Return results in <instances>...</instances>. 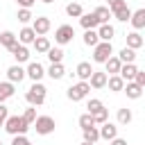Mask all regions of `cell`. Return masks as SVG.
Returning a JSON list of instances; mask_svg holds the SVG:
<instances>
[{"label": "cell", "instance_id": "obj_12", "mask_svg": "<svg viewBox=\"0 0 145 145\" xmlns=\"http://www.w3.org/2000/svg\"><path fill=\"white\" fill-rule=\"evenodd\" d=\"M75 75L79 77V82H88V77L93 75V66H91V61H79L77 68H75Z\"/></svg>", "mask_w": 145, "mask_h": 145}, {"label": "cell", "instance_id": "obj_44", "mask_svg": "<svg viewBox=\"0 0 145 145\" xmlns=\"http://www.w3.org/2000/svg\"><path fill=\"white\" fill-rule=\"evenodd\" d=\"M109 145H127V140H125V138H118V136H116L113 140H109Z\"/></svg>", "mask_w": 145, "mask_h": 145}, {"label": "cell", "instance_id": "obj_34", "mask_svg": "<svg viewBox=\"0 0 145 145\" xmlns=\"http://www.w3.org/2000/svg\"><path fill=\"white\" fill-rule=\"evenodd\" d=\"M91 118H93V125H104V122L109 120V111H106V109H100V111L91 113Z\"/></svg>", "mask_w": 145, "mask_h": 145}, {"label": "cell", "instance_id": "obj_37", "mask_svg": "<svg viewBox=\"0 0 145 145\" xmlns=\"http://www.w3.org/2000/svg\"><path fill=\"white\" fill-rule=\"evenodd\" d=\"M118 122L120 125H129L131 122V111L125 106V109H118Z\"/></svg>", "mask_w": 145, "mask_h": 145}, {"label": "cell", "instance_id": "obj_13", "mask_svg": "<svg viewBox=\"0 0 145 145\" xmlns=\"http://www.w3.org/2000/svg\"><path fill=\"white\" fill-rule=\"evenodd\" d=\"M136 63H122L120 66V70H118V77L127 84V82H134V75H136Z\"/></svg>", "mask_w": 145, "mask_h": 145}, {"label": "cell", "instance_id": "obj_30", "mask_svg": "<svg viewBox=\"0 0 145 145\" xmlns=\"http://www.w3.org/2000/svg\"><path fill=\"white\" fill-rule=\"evenodd\" d=\"M100 43V39H97V32L95 29H84V45H88V48H95Z\"/></svg>", "mask_w": 145, "mask_h": 145}, {"label": "cell", "instance_id": "obj_45", "mask_svg": "<svg viewBox=\"0 0 145 145\" xmlns=\"http://www.w3.org/2000/svg\"><path fill=\"white\" fill-rule=\"evenodd\" d=\"M120 2H125V0H109V7H113V5H120Z\"/></svg>", "mask_w": 145, "mask_h": 145}, {"label": "cell", "instance_id": "obj_33", "mask_svg": "<svg viewBox=\"0 0 145 145\" xmlns=\"http://www.w3.org/2000/svg\"><path fill=\"white\" fill-rule=\"evenodd\" d=\"M45 54H48L50 63H61V59H63V50L61 48H50Z\"/></svg>", "mask_w": 145, "mask_h": 145}, {"label": "cell", "instance_id": "obj_26", "mask_svg": "<svg viewBox=\"0 0 145 145\" xmlns=\"http://www.w3.org/2000/svg\"><path fill=\"white\" fill-rule=\"evenodd\" d=\"M82 134H84V140L86 143H97L100 140V131H97V125H93V127H88V129H82Z\"/></svg>", "mask_w": 145, "mask_h": 145}, {"label": "cell", "instance_id": "obj_14", "mask_svg": "<svg viewBox=\"0 0 145 145\" xmlns=\"http://www.w3.org/2000/svg\"><path fill=\"white\" fill-rule=\"evenodd\" d=\"M7 79H9L11 84H20V82L25 79V68H20L18 63H16V66H9V68H7Z\"/></svg>", "mask_w": 145, "mask_h": 145}, {"label": "cell", "instance_id": "obj_3", "mask_svg": "<svg viewBox=\"0 0 145 145\" xmlns=\"http://www.w3.org/2000/svg\"><path fill=\"white\" fill-rule=\"evenodd\" d=\"M111 54H113V45H111V41H100V43L93 48V61H95V63H104Z\"/></svg>", "mask_w": 145, "mask_h": 145}, {"label": "cell", "instance_id": "obj_16", "mask_svg": "<svg viewBox=\"0 0 145 145\" xmlns=\"http://www.w3.org/2000/svg\"><path fill=\"white\" fill-rule=\"evenodd\" d=\"M106 72H97V70H93V75L88 77V86L91 88H104L106 86Z\"/></svg>", "mask_w": 145, "mask_h": 145}, {"label": "cell", "instance_id": "obj_31", "mask_svg": "<svg viewBox=\"0 0 145 145\" xmlns=\"http://www.w3.org/2000/svg\"><path fill=\"white\" fill-rule=\"evenodd\" d=\"M118 59H120V63H134V59H136V50H131V48H122L120 54H118Z\"/></svg>", "mask_w": 145, "mask_h": 145}, {"label": "cell", "instance_id": "obj_10", "mask_svg": "<svg viewBox=\"0 0 145 145\" xmlns=\"http://www.w3.org/2000/svg\"><path fill=\"white\" fill-rule=\"evenodd\" d=\"M97 131H100V138H102V140H113V138L118 136V127H116L113 122H109V120H106L104 125H100Z\"/></svg>", "mask_w": 145, "mask_h": 145}, {"label": "cell", "instance_id": "obj_6", "mask_svg": "<svg viewBox=\"0 0 145 145\" xmlns=\"http://www.w3.org/2000/svg\"><path fill=\"white\" fill-rule=\"evenodd\" d=\"M72 36H75V27H72V25H59V27H57V32H54V41H57L59 45L70 43V41H72Z\"/></svg>", "mask_w": 145, "mask_h": 145}, {"label": "cell", "instance_id": "obj_17", "mask_svg": "<svg viewBox=\"0 0 145 145\" xmlns=\"http://www.w3.org/2000/svg\"><path fill=\"white\" fill-rule=\"evenodd\" d=\"M97 39L100 41H111L113 36H116V29H113V25H109V23H104V25H97Z\"/></svg>", "mask_w": 145, "mask_h": 145}, {"label": "cell", "instance_id": "obj_40", "mask_svg": "<svg viewBox=\"0 0 145 145\" xmlns=\"http://www.w3.org/2000/svg\"><path fill=\"white\" fill-rule=\"evenodd\" d=\"M134 82H136L140 88H145V70H140V68H138V70H136V75H134Z\"/></svg>", "mask_w": 145, "mask_h": 145}, {"label": "cell", "instance_id": "obj_20", "mask_svg": "<svg viewBox=\"0 0 145 145\" xmlns=\"http://www.w3.org/2000/svg\"><path fill=\"white\" fill-rule=\"evenodd\" d=\"M79 25H82L84 29H97L100 23H97V18H95L93 11H91V14H82V16H79Z\"/></svg>", "mask_w": 145, "mask_h": 145}, {"label": "cell", "instance_id": "obj_8", "mask_svg": "<svg viewBox=\"0 0 145 145\" xmlns=\"http://www.w3.org/2000/svg\"><path fill=\"white\" fill-rule=\"evenodd\" d=\"M45 75V68L39 63V61H29L27 68H25V77H29L32 82H41V77Z\"/></svg>", "mask_w": 145, "mask_h": 145}, {"label": "cell", "instance_id": "obj_39", "mask_svg": "<svg viewBox=\"0 0 145 145\" xmlns=\"http://www.w3.org/2000/svg\"><path fill=\"white\" fill-rule=\"evenodd\" d=\"M79 127H82V129L93 127V118H91V113H82V116H79Z\"/></svg>", "mask_w": 145, "mask_h": 145}, {"label": "cell", "instance_id": "obj_41", "mask_svg": "<svg viewBox=\"0 0 145 145\" xmlns=\"http://www.w3.org/2000/svg\"><path fill=\"white\" fill-rule=\"evenodd\" d=\"M11 145H32V143H29V138H27V136H14Z\"/></svg>", "mask_w": 145, "mask_h": 145}, {"label": "cell", "instance_id": "obj_48", "mask_svg": "<svg viewBox=\"0 0 145 145\" xmlns=\"http://www.w3.org/2000/svg\"><path fill=\"white\" fill-rule=\"evenodd\" d=\"M2 125H5V122H2V120H0V127H2Z\"/></svg>", "mask_w": 145, "mask_h": 145}, {"label": "cell", "instance_id": "obj_19", "mask_svg": "<svg viewBox=\"0 0 145 145\" xmlns=\"http://www.w3.org/2000/svg\"><path fill=\"white\" fill-rule=\"evenodd\" d=\"M122 91L127 93V97H129V100H138V97L143 95V88H140L136 82H127V84L122 86Z\"/></svg>", "mask_w": 145, "mask_h": 145}, {"label": "cell", "instance_id": "obj_46", "mask_svg": "<svg viewBox=\"0 0 145 145\" xmlns=\"http://www.w3.org/2000/svg\"><path fill=\"white\" fill-rule=\"evenodd\" d=\"M41 2H45V5H50V2H54V0H41Z\"/></svg>", "mask_w": 145, "mask_h": 145}, {"label": "cell", "instance_id": "obj_24", "mask_svg": "<svg viewBox=\"0 0 145 145\" xmlns=\"http://www.w3.org/2000/svg\"><path fill=\"white\" fill-rule=\"evenodd\" d=\"M32 45H34V50H36L39 54H45V52H48V50L52 48V45H50V39H48V36H36Z\"/></svg>", "mask_w": 145, "mask_h": 145}, {"label": "cell", "instance_id": "obj_15", "mask_svg": "<svg viewBox=\"0 0 145 145\" xmlns=\"http://www.w3.org/2000/svg\"><path fill=\"white\" fill-rule=\"evenodd\" d=\"M129 23L134 25V32L143 29V27H145V9H136V11H131V16H129Z\"/></svg>", "mask_w": 145, "mask_h": 145}, {"label": "cell", "instance_id": "obj_28", "mask_svg": "<svg viewBox=\"0 0 145 145\" xmlns=\"http://www.w3.org/2000/svg\"><path fill=\"white\" fill-rule=\"evenodd\" d=\"M48 75H50V79H61V77L66 75V68H63V63H50V68H48Z\"/></svg>", "mask_w": 145, "mask_h": 145}, {"label": "cell", "instance_id": "obj_43", "mask_svg": "<svg viewBox=\"0 0 145 145\" xmlns=\"http://www.w3.org/2000/svg\"><path fill=\"white\" fill-rule=\"evenodd\" d=\"M7 116H9V109H7L5 104H0V120L5 122V120H7Z\"/></svg>", "mask_w": 145, "mask_h": 145}, {"label": "cell", "instance_id": "obj_11", "mask_svg": "<svg viewBox=\"0 0 145 145\" xmlns=\"http://www.w3.org/2000/svg\"><path fill=\"white\" fill-rule=\"evenodd\" d=\"M9 52H11V57L18 61V66H20V63H25V61H29V50H27L25 45H20V43H16Z\"/></svg>", "mask_w": 145, "mask_h": 145}, {"label": "cell", "instance_id": "obj_29", "mask_svg": "<svg viewBox=\"0 0 145 145\" xmlns=\"http://www.w3.org/2000/svg\"><path fill=\"white\" fill-rule=\"evenodd\" d=\"M106 86H109V91H113V93H118V91H122V86H125V82L118 77V75H109L106 77Z\"/></svg>", "mask_w": 145, "mask_h": 145}, {"label": "cell", "instance_id": "obj_42", "mask_svg": "<svg viewBox=\"0 0 145 145\" xmlns=\"http://www.w3.org/2000/svg\"><path fill=\"white\" fill-rule=\"evenodd\" d=\"M16 2L20 5V9H29V7H32V5L36 2V0H16Z\"/></svg>", "mask_w": 145, "mask_h": 145}, {"label": "cell", "instance_id": "obj_36", "mask_svg": "<svg viewBox=\"0 0 145 145\" xmlns=\"http://www.w3.org/2000/svg\"><path fill=\"white\" fill-rule=\"evenodd\" d=\"M86 113H95V111H100V109H104V104H102V100H97V97H93V100H88L86 102Z\"/></svg>", "mask_w": 145, "mask_h": 145}, {"label": "cell", "instance_id": "obj_35", "mask_svg": "<svg viewBox=\"0 0 145 145\" xmlns=\"http://www.w3.org/2000/svg\"><path fill=\"white\" fill-rule=\"evenodd\" d=\"M16 18H18V23H23V25H27L29 20H34V16H32V11H29V9H18Z\"/></svg>", "mask_w": 145, "mask_h": 145}, {"label": "cell", "instance_id": "obj_49", "mask_svg": "<svg viewBox=\"0 0 145 145\" xmlns=\"http://www.w3.org/2000/svg\"><path fill=\"white\" fill-rule=\"evenodd\" d=\"M0 145H2V140H0Z\"/></svg>", "mask_w": 145, "mask_h": 145}, {"label": "cell", "instance_id": "obj_18", "mask_svg": "<svg viewBox=\"0 0 145 145\" xmlns=\"http://www.w3.org/2000/svg\"><path fill=\"white\" fill-rule=\"evenodd\" d=\"M16 39H18V43H20V45H29V43H34L36 34H34V29H32V27H23V29L16 34Z\"/></svg>", "mask_w": 145, "mask_h": 145}, {"label": "cell", "instance_id": "obj_4", "mask_svg": "<svg viewBox=\"0 0 145 145\" xmlns=\"http://www.w3.org/2000/svg\"><path fill=\"white\" fill-rule=\"evenodd\" d=\"M32 125H34L36 134H41V136H48V134H52V131H54V127H57L52 116H36V120H34Z\"/></svg>", "mask_w": 145, "mask_h": 145}, {"label": "cell", "instance_id": "obj_2", "mask_svg": "<svg viewBox=\"0 0 145 145\" xmlns=\"http://www.w3.org/2000/svg\"><path fill=\"white\" fill-rule=\"evenodd\" d=\"M5 131L7 134H11V136H25V131L29 129V125L23 120V116H7V120H5Z\"/></svg>", "mask_w": 145, "mask_h": 145}, {"label": "cell", "instance_id": "obj_25", "mask_svg": "<svg viewBox=\"0 0 145 145\" xmlns=\"http://www.w3.org/2000/svg\"><path fill=\"white\" fill-rule=\"evenodd\" d=\"M93 16L97 18V23H100V25H104V23H109L111 11H109V7H95V9H93Z\"/></svg>", "mask_w": 145, "mask_h": 145}, {"label": "cell", "instance_id": "obj_1", "mask_svg": "<svg viewBox=\"0 0 145 145\" xmlns=\"http://www.w3.org/2000/svg\"><path fill=\"white\" fill-rule=\"evenodd\" d=\"M45 93H48V88H45L41 82H34V84L27 88L25 100H27V104H29V106H41V104L45 102Z\"/></svg>", "mask_w": 145, "mask_h": 145}, {"label": "cell", "instance_id": "obj_7", "mask_svg": "<svg viewBox=\"0 0 145 145\" xmlns=\"http://www.w3.org/2000/svg\"><path fill=\"white\" fill-rule=\"evenodd\" d=\"M29 27L34 29V34H36V36H45V34L50 32L52 23H50V18H48V16H39V18H34V20H32V25H29Z\"/></svg>", "mask_w": 145, "mask_h": 145}, {"label": "cell", "instance_id": "obj_21", "mask_svg": "<svg viewBox=\"0 0 145 145\" xmlns=\"http://www.w3.org/2000/svg\"><path fill=\"white\" fill-rule=\"evenodd\" d=\"M16 43H18V39H16V34H14V32H9V29L0 32V45H5L7 50H11Z\"/></svg>", "mask_w": 145, "mask_h": 145}, {"label": "cell", "instance_id": "obj_23", "mask_svg": "<svg viewBox=\"0 0 145 145\" xmlns=\"http://www.w3.org/2000/svg\"><path fill=\"white\" fill-rule=\"evenodd\" d=\"M120 66H122V63H120V59H118L116 54H111V57H109V59L104 61V68H106L104 72H106V75H118Z\"/></svg>", "mask_w": 145, "mask_h": 145}, {"label": "cell", "instance_id": "obj_22", "mask_svg": "<svg viewBox=\"0 0 145 145\" xmlns=\"http://www.w3.org/2000/svg\"><path fill=\"white\" fill-rule=\"evenodd\" d=\"M143 36H140V32H129L127 34V45L125 48H131V50H138V48H143Z\"/></svg>", "mask_w": 145, "mask_h": 145}, {"label": "cell", "instance_id": "obj_9", "mask_svg": "<svg viewBox=\"0 0 145 145\" xmlns=\"http://www.w3.org/2000/svg\"><path fill=\"white\" fill-rule=\"evenodd\" d=\"M109 11H111V16H116V18H118V20H122V23H127V20H129V16H131V9L127 7V2L113 5V7H109Z\"/></svg>", "mask_w": 145, "mask_h": 145}, {"label": "cell", "instance_id": "obj_38", "mask_svg": "<svg viewBox=\"0 0 145 145\" xmlns=\"http://www.w3.org/2000/svg\"><path fill=\"white\" fill-rule=\"evenodd\" d=\"M23 120H25L27 125H32V122L36 120V106H27L25 113H23Z\"/></svg>", "mask_w": 145, "mask_h": 145}, {"label": "cell", "instance_id": "obj_32", "mask_svg": "<svg viewBox=\"0 0 145 145\" xmlns=\"http://www.w3.org/2000/svg\"><path fill=\"white\" fill-rule=\"evenodd\" d=\"M66 14H68L70 18H79V16L84 14V9H82L79 2H70V5H66Z\"/></svg>", "mask_w": 145, "mask_h": 145}, {"label": "cell", "instance_id": "obj_47", "mask_svg": "<svg viewBox=\"0 0 145 145\" xmlns=\"http://www.w3.org/2000/svg\"><path fill=\"white\" fill-rule=\"evenodd\" d=\"M82 145H93V143H86V140H84V143H82Z\"/></svg>", "mask_w": 145, "mask_h": 145}, {"label": "cell", "instance_id": "obj_27", "mask_svg": "<svg viewBox=\"0 0 145 145\" xmlns=\"http://www.w3.org/2000/svg\"><path fill=\"white\" fill-rule=\"evenodd\" d=\"M14 95V84L11 82H0V104H5V100H9Z\"/></svg>", "mask_w": 145, "mask_h": 145}, {"label": "cell", "instance_id": "obj_5", "mask_svg": "<svg viewBox=\"0 0 145 145\" xmlns=\"http://www.w3.org/2000/svg\"><path fill=\"white\" fill-rule=\"evenodd\" d=\"M91 93V86H88V82H77V84H72L70 88H68V100L70 102H79V100H84L86 95Z\"/></svg>", "mask_w": 145, "mask_h": 145}]
</instances>
